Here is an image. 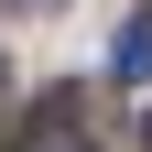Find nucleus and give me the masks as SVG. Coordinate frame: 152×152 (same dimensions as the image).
I'll list each match as a JSON object with an SVG mask.
<instances>
[{"mask_svg":"<svg viewBox=\"0 0 152 152\" xmlns=\"http://www.w3.org/2000/svg\"><path fill=\"white\" fill-rule=\"evenodd\" d=\"M109 65H120L130 87H152V11H130V22H120V44H109Z\"/></svg>","mask_w":152,"mask_h":152,"instance_id":"obj_1","label":"nucleus"},{"mask_svg":"<svg viewBox=\"0 0 152 152\" xmlns=\"http://www.w3.org/2000/svg\"><path fill=\"white\" fill-rule=\"evenodd\" d=\"M33 152H87V141H76V98H65V87H54L44 120H33Z\"/></svg>","mask_w":152,"mask_h":152,"instance_id":"obj_2","label":"nucleus"},{"mask_svg":"<svg viewBox=\"0 0 152 152\" xmlns=\"http://www.w3.org/2000/svg\"><path fill=\"white\" fill-rule=\"evenodd\" d=\"M22 11H44V0H22Z\"/></svg>","mask_w":152,"mask_h":152,"instance_id":"obj_3","label":"nucleus"}]
</instances>
